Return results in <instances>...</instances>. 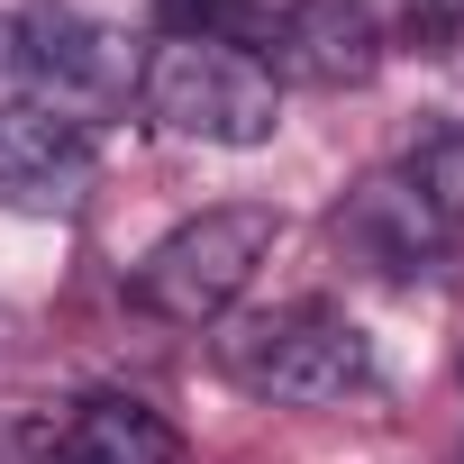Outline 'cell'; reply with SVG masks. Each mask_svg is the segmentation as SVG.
<instances>
[{
	"mask_svg": "<svg viewBox=\"0 0 464 464\" xmlns=\"http://www.w3.org/2000/svg\"><path fill=\"white\" fill-rule=\"evenodd\" d=\"M218 373L274 410H337L373 392V337L328 301H283L218 328Z\"/></svg>",
	"mask_w": 464,
	"mask_h": 464,
	"instance_id": "obj_1",
	"label": "cell"
},
{
	"mask_svg": "<svg viewBox=\"0 0 464 464\" xmlns=\"http://www.w3.org/2000/svg\"><path fill=\"white\" fill-rule=\"evenodd\" d=\"M274 237H283V218H274L265 200L200 209V218L164 227V237L137 256V274H128V301H137L146 319H164V328H218L227 310L246 301V283L265 274Z\"/></svg>",
	"mask_w": 464,
	"mask_h": 464,
	"instance_id": "obj_2",
	"label": "cell"
},
{
	"mask_svg": "<svg viewBox=\"0 0 464 464\" xmlns=\"http://www.w3.org/2000/svg\"><path fill=\"white\" fill-rule=\"evenodd\" d=\"M137 110L191 146H265L283 128V82L237 37H164L137 64Z\"/></svg>",
	"mask_w": 464,
	"mask_h": 464,
	"instance_id": "obj_3",
	"label": "cell"
},
{
	"mask_svg": "<svg viewBox=\"0 0 464 464\" xmlns=\"http://www.w3.org/2000/svg\"><path fill=\"white\" fill-rule=\"evenodd\" d=\"M337 246H346L373 283L446 292V283H464V209H455L428 173L382 164V173H364V182L337 200Z\"/></svg>",
	"mask_w": 464,
	"mask_h": 464,
	"instance_id": "obj_4",
	"label": "cell"
},
{
	"mask_svg": "<svg viewBox=\"0 0 464 464\" xmlns=\"http://www.w3.org/2000/svg\"><path fill=\"white\" fill-rule=\"evenodd\" d=\"M28 28V101L37 110H64L92 128V110H119L137 92V46L101 19H73V10H46V19H19Z\"/></svg>",
	"mask_w": 464,
	"mask_h": 464,
	"instance_id": "obj_5",
	"label": "cell"
},
{
	"mask_svg": "<svg viewBox=\"0 0 464 464\" xmlns=\"http://www.w3.org/2000/svg\"><path fill=\"white\" fill-rule=\"evenodd\" d=\"M92 173H101V146H92L82 119L37 110V101H10V110H0V209L64 218V209H82Z\"/></svg>",
	"mask_w": 464,
	"mask_h": 464,
	"instance_id": "obj_6",
	"label": "cell"
},
{
	"mask_svg": "<svg viewBox=\"0 0 464 464\" xmlns=\"http://www.w3.org/2000/svg\"><path fill=\"white\" fill-rule=\"evenodd\" d=\"M256 46H265V73H301V82H364L382 64V19L364 0H256Z\"/></svg>",
	"mask_w": 464,
	"mask_h": 464,
	"instance_id": "obj_7",
	"label": "cell"
},
{
	"mask_svg": "<svg viewBox=\"0 0 464 464\" xmlns=\"http://www.w3.org/2000/svg\"><path fill=\"white\" fill-rule=\"evenodd\" d=\"M55 464H182V437H173L164 410H146L128 392H101L55 428Z\"/></svg>",
	"mask_w": 464,
	"mask_h": 464,
	"instance_id": "obj_8",
	"label": "cell"
},
{
	"mask_svg": "<svg viewBox=\"0 0 464 464\" xmlns=\"http://www.w3.org/2000/svg\"><path fill=\"white\" fill-rule=\"evenodd\" d=\"M155 19H164V37H237L246 46L256 0H155Z\"/></svg>",
	"mask_w": 464,
	"mask_h": 464,
	"instance_id": "obj_9",
	"label": "cell"
},
{
	"mask_svg": "<svg viewBox=\"0 0 464 464\" xmlns=\"http://www.w3.org/2000/svg\"><path fill=\"white\" fill-rule=\"evenodd\" d=\"M55 410H28V401H0V464H46V446H55Z\"/></svg>",
	"mask_w": 464,
	"mask_h": 464,
	"instance_id": "obj_10",
	"label": "cell"
},
{
	"mask_svg": "<svg viewBox=\"0 0 464 464\" xmlns=\"http://www.w3.org/2000/svg\"><path fill=\"white\" fill-rule=\"evenodd\" d=\"M10 101H28V28L0 19V110Z\"/></svg>",
	"mask_w": 464,
	"mask_h": 464,
	"instance_id": "obj_11",
	"label": "cell"
},
{
	"mask_svg": "<svg viewBox=\"0 0 464 464\" xmlns=\"http://www.w3.org/2000/svg\"><path fill=\"white\" fill-rule=\"evenodd\" d=\"M46 464H55V446H46Z\"/></svg>",
	"mask_w": 464,
	"mask_h": 464,
	"instance_id": "obj_12",
	"label": "cell"
}]
</instances>
